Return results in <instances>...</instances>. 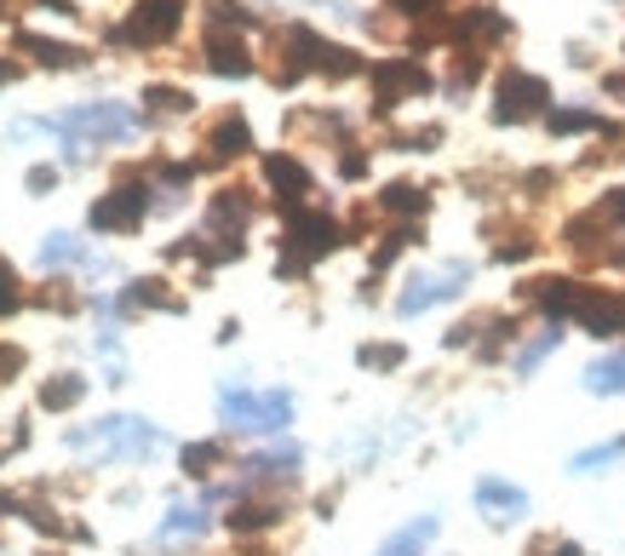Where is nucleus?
<instances>
[{"instance_id":"1","label":"nucleus","mask_w":625,"mask_h":556,"mask_svg":"<svg viewBox=\"0 0 625 556\" xmlns=\"http://www.w3.org/2000/svg\"><path fill=\"white\" fill-rule=\"evenodd\" d=\"M41 126L70 138V161H86L92 144H115V138L133 133V110L126 104H81V110H63V115H52Z\"/></svg>"},{"instance_id":"2","label":"nucleus","mask_w":625,"mask_h":556,"mask_svg":"<svg viewBox=\"0 0 625 556\" xmlns=\"http://www.w3.org/2000/svg\"><path fill=\"white\" fill-rule=\"evenodd\" d=\"M63 442H70V447H98V460H150V453L161 447V431H155L150 419L115 413V419L86 424V431H70Z\"/></svg>"},{"instance_id":"3","label":"nucleus","mask_w":625,"mask_h":556,"mask_svg":"<svg viewBox=\"0 0 625 556\" xmlns=\"http://www.w3.org/2000/svg\"><path fill=\"white\" fill-rule=\"evenodd\" d=\"M218 419L229 424V431H258V436H270L281 431V424H293V397L287 390H242V384H224V397H218Z\"/></svg>"},{"instance_id":"4","label":"nucleus","mask_w":625,"mask_h":556,"mask_svg":"<svg viewBox=\"0 0 625 556\" xmlns=\"http://www.w3.org/2000/svg\"><path fill=\"white\" fill-rule=\"evenodd\" d=\"M345 247V230H339V218H327V213H305V207H287V253H281V276H299L310 258L321 253H334Z\"/></svg>"},{"instance_id":"5","label":"nucleus","mask_w":625,"mask_h":556,"mask_svg":"<svg viewBox=\"0 0 625 556\" xmlns=\"http://www.w3.org/2000/svg\"><path fill=\"white\" fill-rule=\"evenodd\" d=\"M178 23H184V0H139L126 12V23L115 29V41L121 47H161Z\"/></svg>"},{"instance_id":"6","label":"nucleus","mask_w":625,"mask_h":556,"mask_svg":"<svg viewBox=\"0 0 625 556\" xmlns=\"http://www.w3.org/2000/svg\"><path fill=\"white\" fill-rule=\"evenodd\" d=\"M545 104H551V86H545L540 75H522V70H511V75L500 81V104H493V121H500V126H516V121L540 115Z\"/></svg>"},{"instance_id":"7","label":"nucleus","mask_w":625,"mask_h":556,"mask_svg":"<svg viewBox=\"0 0 625 556\" xmlns=\"http://www.w3.org/2000/svg\"><path fill=\"white\" fill-rule=\"evenodd\" d=\"M150 213V195L133 189V184H121L110 195H98L92 202V230H110V236H126V230H139Z\"/></svg>"},{"instance_id":"8","label":"nucleus","mask_w":625,"mask_h":556,"mask_svg":"<svg viewBox=\"0 0 625 556\" xmlns=\"http://www.w3.org/2000/svg\"><path fill=\"white\" fill-rule=\"evenodd\" d=\"M373 92H379V110H397L402 97L431 92V75H424L413 58H385L379 70H373Z\"/></svg>"},{"instance_id":"9","label":"nucleus","mask_w":625,"mask_h":556,"mask_svg":"<svg viewBox=\"0 0 625 556\" xmlns=\"http://www.w3.org/2000/svg\"><path fill=\"white\" fill-rule=\"evenodd\" d=\"M465 281H471V265H448L442 276H413L408 292L397 299V316H419V310H431V305L453 299V292L465 287Z\"/></svg>"},{"instance_id":"10","label":"nucleus","mask_w":625,"mask_h":556,"mask_svg":"<svg viewBox=\"0 0 625 556\" xmlns=\"http://www.w3.org/2000/svg\"><path fill=\"white\" fill-rule=\"evenodd\" d=\"M580 327H591L597 339H614L625 333V299H614V292H597V287H580V299L568 310Z\"/></svg>"},{"instance_id":"11","label":"nucleus","mask_w":625,"mask_h":556,"mask_svg":"<svg viewBox=\"0 0 625 556\" xmlns=\"http://www.w3.org/2000/svg\"><path fill=\"white\" fill-rule=\"evenodd\" d=\"M247 218H253V202H247V195H242V189H218V195H213V213H207V230H213L224 247H242Z\"/></svg>"},{"instance_id":"12","label":"nucleus","mask_w":625,"mask_h":556,"mask_svg":"<svg viewBox=\"0 0 625 556\" xmlns=\"http://www.w3.org/2000/svg\"><path fill=\"white\" fill-rule=\"evenodd\" d=\"M477 505H482V516L488 522H516V516H529V494H522V487H511L505 476H482L477 482Z\"/></svg>"},{"instance_id":"13","label":"nucleus","mask_w":625,"mask_h":556,"mask_svg":"<svg viewBox=\"0 0 625 556\" xmlns=\"http://www.w3.org/2000/svg\"><path fill=\"white\" fill-rule=\"evenodd\" d=\"M207 63H213L218 75H247V70H253L247 47H242L236 35H224V29H207Z\"/></svg>"},{"instance_id":"14","label":"nucleus","mask_w":625,"mask_h":556,"mask_svg":"<svg viewBox=\"0 0 625 556\" xmlns=\"http://www.w3.org/2000/svg\"><path fill=\"white\" fill-rule=\"evenodd\" d=\"M265 178L287 195V207H299V195H310V173H305L293 155H270V161H265Z\"/></svg>"},{"instance_id":"15","label":"nucleus","mask_w":625,"mask_h":556,"mask_svg":"<svg viewBox=\"0 0 625 556\" xmlns=\"http://www.w3.org/2000/svg\"><path fill=\"white\" fill-rule=\"evenodd\" d=\"M207 150H213V161H236V155H247V150H253V133H247V121H242V115H224V121L213 126Z\"/></svg>"},{"instance_id":"16","label":"nucleus","mask_w":625,"mask_h":556,"mask_svg":"<svg viewBox=\"0 0 625 556\" xmlns=\"http://www.w3.org/2000/svg\"><path fill=\"white\" fill-rule=\"evenodd\" d=\"M299 460H305V453L293 447V442H281V447H270V453H258V460H247V476H253V482H276V476H293V471H299Z\"/></svg>"},{"instance_id":"17","label":"nucleus","mask_w":625,"mask_h":556,"mask_svg":"<svg viewBox=\"0 0 625 556\" xmlns=\"http://www.w3.org/2000/svg\"><path fill=\"white\" fill-rule=\"evenodd\" d=\"M585 390H591V397H619V390H625V350L603 356V362H591L585 368Z\"/></svg>"},{"instance_id":"18","label":"nucleus","mask_w":625,"mask_h":556,"mask_svg":"<svg viewBox=\"0 0 625 556\" xmlns=\"http://www.w3.org/2000/svg\"><path fill=\"white\" fill-rule=\"evenodd\" d=\"M431 539H437V516H419V522H408L402 534H390V539L379 545V556H419Z\"/></svg>"},{"instance_id":"19","label":"nucleus","mask_w":625,"mask_h":556,"mask_svg":"<svg viewBox=\"0 0 625 556\" xmlns=\"http://www.w3.org/2000/svg\"><path fill=\"white\" fill-rule=\"evenodd\" d=\"M505 29H511V23H505L500 12H493V7H471L465 18L453 23V35H459V41H500Z\"/></svg>"},{"instance_id":"20","label":"nucleus","mask_w":625,"mask_h":556,"mask_svg":"<svg viewBox=\"0 0 625 556\" xmlns=\"http://www.w3.org/2000/svg\"><path fill=\"white\" fill-rule=\"evenodd\" d=\"M207 534V511H195V505H178L167 522L155 528V539L161 545H178V539H202Z\"/></svg>"},{"instance_id":"21","label":"nucleus","mask_w":625,"mask_h":556,"mask_svg":"<svg viewBox=\"0 0 625 556\" xmlns=\"http://www.w3.org/2000/svg\"><path fill=\"white\" fill-rule=\"evenodd\" d=\"M81 397H86V379H81V373H58V379L41 384V408H47V413H70Z\"/></svg>"},{"instance_id":"22","label":"nucleus","mask_w":625,"mask_h":556,"mask_svg":"<svg viewBox=\"0 0 625 556\" xmlns=\"http://www.w3.org/2000/svg\"><path fill=\"white\" fill-rule=\"evenodd\" d=\"M276 516H281V500H242L236 511H229V528L253 534V528H270Z\"/></svg>"},{"instance_id":"23","label":"nucleus","mask_w":625,"mask_h":556,"mask_svg":"<svg viewBox=\"0 0 625 556\" xmlns=\"http://www.w3.org/2000/svg\"><path fill=\"white\" fill-rule=\"evenodd\" d=\"M126 305H150V310H167V316H178L184 310V299L178 292H167V281H133V292H126Z\"/></svg>"},{"instance_id":"24","label":"nucleus","mask_w":625,"mask_h":556,"mask_svg":"<svg viewBox=\"0 0 625 556\" xmlns=\"http://www.w3.org/2000/svg\"><path fill=\"white\" fill-rule=\"evenodd\" d=\"M545 126H551L556 138H568V133H614V126H603L591 110H551V115H545Z\"/></svg>"},{"instance_id":"25","label":"nucleus","mask_w":625,"mask_h":556,"mask_svg":"<svg viewBox=\"0 0 625 556\" xmlns=\"http://www.w3.org/2000/svg\"><path fill=\"white\" fill-rule=\"evenodd\" d=\"M18 52H35L41 63H58V70H63V63H81V47H63V41H47V35H29V29L18 35Z\"/></svg>"},{"instance_id":"26","label":"nucleus","mask_w":625,"mask_h":556,"mask_svg":"<svg viewBox=\"0 0 625 556\" xmlns=\"http://www.w3.org/2000/svg\"><path fill=\"white\" fill-rule=\"evenodd\" d=\"M379 207H385V213H402V218H419V213H424V189H413V184H390V189L379 195Z\"/></svg>"},{"instance_id":"27","label":"nucleus","mask_w":625,"mask_h":556,"mask_svg":"<svg viewBox=\"0 0 625 556\" xmlns=\"http://www.w3.org/2000/svg\"><path fill=\"white\" fill-rule=\"evenodd\" d=\"M224 465V442H189L184 447V471L189 476H213Z\"/></svg>"},{"instance_id":"28","label":"nucleus","mask_w":625,"mask_h":556,"mask_svg":"<svg viewBox=\"0 0 625 556\" xmlns=\"http://www.w3.org/2000/svg\"><path fill=\"white\" fill-rule=\"evenodd\" d=\"M75 258H86V247L75 241V236H47L41 241V265L52 270V265H75Z\"/></svg>"},{"instance_id":"29","label":"nucleus","mask_w":625,"mask_h":556,"mask_svg":"<svg viewBox=\"0 0 625 556\" xmlns=\"http://www.w3.org/2000/svg\"><path fill=\"white\" fill-rule=\"evenodd\" d=\"M619 453H625V442H603V447H585V453H580V460H574V476H591V471H597V465H614V460H619Z\"/></svg>"},{"instance_id":"30","label":"nucleus","mask_w":625,"mask_h":556,"mask_svg":"<svg viewBox=\"0 0 625 556\" xmlns=\"http://www.w3.org/2000/svg\"><path fill=\"white\" fill-rule=\"evenodd\" d=\"M144 104H155L161 115H184V110H189V92H178V86H150Z\"/></svg>"},{"instance_id":"31","label":"nucleus","mask_w":625,"mask_h":556,"mask_svg":"<svg viewBox=\"0 0 625 556\" xmlns=\"http://www.w3.org/2000/svg\"><path fill=\"white\" fill-rule=\"evenodd\" d=\"M402 344H361V356H356V362L361 368H402Z\"/></svg>"},{"instance_id":"32","label":"nucleus","mask_w":625,"mask_h":556,"mask_svg":"<svg viewBox=\"0 0 625 556\" xmlns=\"http://www.w3.org/2000/svg\"><path fill=\"white\" fill-rule=\"evenodd\" d=\"M551 350H556V327H551V333H540V339H534L529 350H516V373H534V368L545 362Z\"/></svg>"},{"instance_id":"33","label":"nucleus","mask_w":625,"mask_h":556,"mask_svg":"<svg viewBox=\"0 0 625 556\" xmlns=\"http://www.w3.org/2000/svg\"><path fill=\"white\" fill-rule=\"evenodd\" d=\"M23 305V292H18V276H12V265H0V316H12Z\"/></svg>"},{"instance_id":"34","label":"nucleus","mask_w":625,"mask_h":556,"mask_svg":"<svg viewBox=\"0 0 625 556\" xmlns=\"http://www.w3.org/2000/svg\"><path fill=\"white\" fill-rule=\"evenodd\" d=\"M18 368H23V350L18 344H0V384H12Z\"/></svg>"},{"instance_id":"35","label":"nucleus","mask_w":625,"mask_h":556,"mask_svg":"<svg viewBox=\"0 0 625 556\" xmlns=\"http://www.w3.org/2000/svg\"><path fill=\"white\" fill-rule=\"evenodd\" d=\"M534 556H580V545H574V539H540Z\"/></svg>"},{"instance_id":"36","label":"nucleus","mask_w":625,"mask_h":556,"mask_svg":"<svg viewBox=\"0 0 625 556\" xmlns=\"http://www.w3.org/2000/svg\"><path fill=\"white\" fill-rule=\"evenodd\" d=\"M52 184H58V167H29V189H35V195L52 189Z\"/></svg>"},{"instance_id":"37","label":"nucleus","mask_w":625,"mask_h":556,"mask_svg":"<svg viewBox=\"0 0 625 556\" xmlns=\"http://www.w3.org/2000/svg\"><path fill=\"white\" fill-rule=\"evenodd\" d=\"M339 173H345V178H361V173H368V155H356V150H350V155L339 161Z\"/></svg>"},{"instance_id":"38","label":"nucleus","mask_w":625,"mask_h":556,"mask_svg":"<svg viewBox=\"0 0 625 556\" xmlns=\"http://www.w3.org/2000/svg\"><path fill=\"white\" fill-rule=\"evenodd\" d=\"M7 81H12V63H7V58H0V86H7Z\"/></svg>"}]
</instances>
